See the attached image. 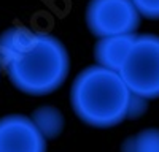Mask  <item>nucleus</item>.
Here are the masks:
<instances>
[{
  "instance_id": "nucleus-1",
  "label": "nucleus",
  "mask_w": 159,
  "mask_h": 152,
  "mask_svg": "<svg viewBox=\"0 0 159 152\" xmlns=\"http://www.w3.org/2000/svg\"><path fill=\"white\" fill-rule=\"evenodd\" d=\"M130 91L119 71L92 65L80 71L70 91L75 114L96 129H110L126 120Z\"/></svg>"
},
{
  "instance_id": "nucleus-2",
  "label": "nucleus",
  "mask_w": 159,
  "mask_h": 152,
  "mask_svg": "<svg viewBox=\"0 0 159 152\" xmlns=\"http://www.w3.org/2000/svg\"><path fill=\"white\" fill-rule=\"evenodd\" d=\"M7 74L19 92L43 97L65 82L70 57L59 38L40 33L37 43L18 60L5 67Z\"/></svg>"
},
{
  "instance_id": "nucleus-3",
  "label": "nucleus",
  "mask_w": 159,
  "mask_h": 152,
  "mask_svg": "<svg viewBox=\"0 0 159 152\" xmlns=\"http://www.w3.org/2000/svg\"><path fill=\"white\" fill-rule=\"evenodd\" d=\"M119 74L132 94L145 98L159 97V36L137 35Z\"/></svg>"
},
{
  "instance_id": "nucleus-4",
  "label": "nucleus",
  "mask_w": 159,
  "mask_h": 152,
  "mask_svg": "<svg viewBox=\"0 0 159 152\" xmlns=\"http://www.w3.org/2000/svg\"><path fill=\"white\" fill-rule=\"evenodd\" d=\"M140 18L134 0H89L86 8L88 29L97 38L135 33Z\"/></svg>"
},
{
  "instance_id": "nucleus-5",
  "label": "nucleus",
  "mask_w": 159,
  "mask_h": 152,
  "mask_svg": "<svg viewBox=\"0 0 159 152\" xmlns=\"http://www.w3.org/2000/svg\"><path fill=\"white\" fill-rule=\"evenodd\" d=\"M0 152H46V138L30 117L3 116L0 117Z\"/></svg>"
},
{
  "instance_id": "nucleus-6",
  "label": "nucleus",
  "mask_w": 159,
  "mask_h": 152,
  "mask_svg": "<svg viewBox=\"0 0 159 152\" xmlns=\"http://www.w3.org/2000/svg\"><path fill=\"white\" fill-rule=\"evenodd\" d=\"M135 36V33H124L99 38V41L94 46V59L97 65L119 71L134 44Z\"/></svg>"
},
{
  "instance_id": "nucleus-7",
  "label": "nucleus",
  "mask_w": 159,
  "mask_h": 152,
  "mask_svg": "<svg viewBox=\"0 0 159 152\" xmlns=\"http://www.w3.org/2000/svg\"><path fill=\"white\" fill-rule=\"evenodd\" d=\"M38 36L40 32L22 27V25H13L3 30L0 33V65L2 68L22 57L37 43Z\"/></svg>"
},
{
  "instance_id": "nucleus-8",
  "label": "nucleus",
  "mask_w": 159,
  "mask_h": 152,
  "mask_svg": "<svg viewBox=\"0 0 159 152\" xmlns=\"http://www.w3.org/2000/svg\"><path fill=\"white\" fill-rule=\"evenodd\" d=\"M30 119L35 124V127L40 130V133H42L46 139L59 136L64 130V116H62V112L54 106H40V108H37L32 112Z\"/></svg>"
},
{
  "instance_id": "nucleus-9",
  "label": "nucleus",
  "mask_w": 159,
  "mask_h": 152,
  "mask_svg": "<svg viewBox=\"0 0 159 152\" xmlns=\"http://www.w3.org/2000/svg\"><path fill=\"white\" fill-rule=\"evenodd\" d=\"M121 152H159V129H145L126 138Z\"/></svg>"
},
{
  "instance_id": "nucleus-10",
  "label": "nucleus",
  "mask_w": 159,
  "mask_h": 152,
  "mask_svg": "<svg viewBox=\"0 0 159 152\" xmlns=\"http://www.w3.org/2000/svg\"><path fill=\"white\" fill-rule=\"evenodd\" d=\"M147 109H148V98L130 92L126 119H139V117H142L143 114L147 112Z\"/></svg>"
},
{
  "instance_id": "nucleus-11",
  "label": "nucleus",
  "mask_w": 159,
  "mask_h": 152,
  "mask_svg": "<svg viewBox=\"0 0 159 152\" xmlns=\"http://www.w3.org/2000/svg\"><path fill=\"white\" fill-rule=\"evenodd\" d=\"M142 18L159 19V0H134Z\"/></svg>"
},
{
  "instance_id": "nucleus-12",
  "label": "nucleus",
  "mask_w": 159,
  "mask_h": 152,
  "mask_svg": "<svg viewBox=\"0 0 159 152\" xmlns=\"http://www.w3.org/2000/svg\"><path fill=\"white\" fill-rule=\"evenodd\" d=\"M0 68H2V65H0Z\"/></svg>"
}]
</instances>
